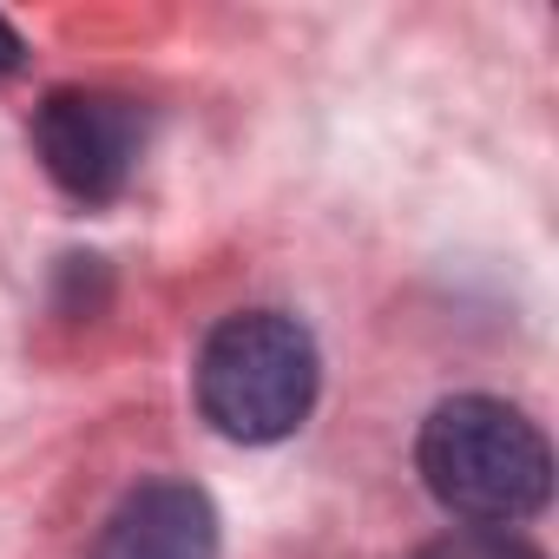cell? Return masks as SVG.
Masks as SVG:
<instances>
[{"label": "cell", "mask_w": 559, "mask_h": 559, "mask_svg": "<svg viewBox=\"0 0 559 559\" xmlns=\"http://www.w3.org/2000/svg\"><path fill=\"white\" fill-rule=\"evenodd\" d=\"M415 467L428 493L474 526H513L546 507L552 487V454L546 435L500 395H454L421 421Z\"/></svg>", "instance_id": "1"}, {"label": "cell", "mask_w": 559, "mask_h": 559, "mask_svg": "<svg viewBox=\"0 0 559 559\" xmlns=\"http://www.w3.org/2000/svg\"><path fill=\"white\" fill-rule=\"evenodd\" d=\"M323 389L317 336L284 310H237L198 349V408L230 441H284L310 421Z\"/></svg>", "instance_id": "2"}, {"label": "cell", "mask_w": 559, "mask_h": 559, "mask_svg": "<svg viewBox=\"0 0 559 559\" xmlns=\"http://www.w3.org/2000/svg\"><path fill=\"white\" fill-rule=\"evenodd\" d=\"M145 106L112 86H60L34 106V152L80 204H112L145 158Z\"/></svg>", "instance_id": "3"}, {"label": "cell", "mask_w": 559, "mask_h": 559, "mask_svg": "<svg viewBox=\"0 0 559 559\" xmlns=\"http://www.w3.org/2000/svg\"><path fill=\"white\" fill-rule=\"evenodd\" d=\"M86 559H217V507L191 480H145L106 513Z\"/></svg>", "instance_id": "4"}, {"label": "cell", "mask_w": 559, "mask_h": 559, "mask_svg": "<svg viewBox=\"0 0 559 559\" xmlns=\"http://www.w3.org/2000/svg\"><path fill=\"white\" fill-rule=\"evenodd\" d=\"M415 559H546V552L526 546L520 533H500V526H461V533L428 539Z\"/></svg>", "instance_id": "5"}, {"label": "cell", "mask_w": 559, "mask_h": 559, "mask_svg": "<svg viewBox=\"0 0 559 559\" xmlns=\"http://www.w3.org/2000/svg\"><path fill=\"white\" fill-rule=\"evenodd\" d=\"M21 60H27V47H21V34H14L8 21H0V73H14Z\"/></svg>", "instance_id": "6"}]
</instances>
